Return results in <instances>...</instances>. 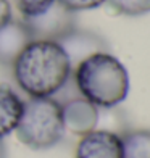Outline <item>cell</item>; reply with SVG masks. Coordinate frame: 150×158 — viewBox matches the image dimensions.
Instances as JSON below:
<instances>
[{
  "label": "cell",
  "mask_w": 150,
  "mask_h": 158,
  "mask_svg": "<svg viewBox=\"0 0 150 158\" xmlns=\"http://www.w3.org/2000/svg\"><path fill=\"white\" fill-rule=\"evenodd\" d=\"M73 74L68 55L58 42L32 40L13 63L19 89L32 97H55Z\"/></svg>",
  "instance_id": "cell-1"
},
{
  "label": "cell",
  "mask_w": 150,
  "mask_h": 158,
  "mask_svg": "<svg viewBox=\"0 0 150 158\" xmlns=\"http://www.w3.org/2000/svg\"><path fill=\"white\" fill-rule=\"evenodd\" d=\"M79 95L97 108H115L129 94V74L124 64L108 52L87 56L74 68Z\"/></svg>",
  "instance_id": "cell-2"
},
{
  "label": "cell",
  "mask_w": 150,
  "mask_h": 158,
  "mask_svg": "<svg viewBox=\"0 0 150 158\" xmlns=\"http://www.w3.org/2000/svg\"><path fill=\"white\" fill-rule=\"evenodd\" d=\"M61 103L55 97H32L24 102L16 127L18 139L32 150H47L65 135Z\"/></svg>",
  "instance_id": "cell-3"
},
{
  "label": "cell",
  "mask_w": 150,
  "mask_h": 158,
  "mask_svg": "<svg viewBox=\"0 0 150 158\" xmlns=\"http://www.w3.org/2000/svg\"><path fill=\"white\" fill-rule=\"evenodd\" d=\"M34 40L60 42L65 35L76 29V13L68 10L58 0L48 6L40 15L23 18Z\"/></svg>",
  "instance_id": "cell-4"
},
{
  "label": "cell",
  "mask_w": 150,
  "mask_h": 158,
  "mask_svg": "<svg viewBox=\"0 0 150 158\" xmlns=\"http://www.w3.org/2000/svg\"><path fill=\"white\" fill-rule=\"evenodd\" d=\"M76 158H123V140L118 132L94 129L81 135Z\"/></svg>",
  "instance_id": "cell-5"
},
{
  "label": "cell",
  "mask_w": 150,
  "mask_h": 158,
  "mask_svg": "<svg viewBox=\"0 0 150 158\" xmlns=\"http://www.w3.org/2000/svg\"><path fill=\"white\" fill-rule=\"evenodd\" d=\"M61 113L65 131L79 135V137L94 131L98 126L100 108H97L94 103H90L89 100H85L81 95L61 102Z\"/></svg>",
  "instance_id": "cell-6"
},
{
  "label": "cell",
  "mask_w": 150,
  "mask_h": 158,
  "mask_svg": "<svg viewBox=\"0 0 150 158\" xmlns=\"http://www.w3.org/2000/svg\"><path fill=\"white\" fill-rule=\"evenodd\" d=\"M58 44L68 55V60L73 69L90 55L98 52H108V44L102 35L92 31L77 29V27L71 31L68 35H65Z\"/></svg>",
  "instance_id": "cell-7"
},
{
  "label": "cell",
  "mask_w": 150,
  "mask_h": 158,
  "mask_svg": "<svg viewBox=\"0 0 150 158\" xmlns=\"http://www.w3.org/2000/svg\"><path fill=\"white\" fill-rule=\"evenodd\" d=\"M32 35L23 19H10L0 27V64L13 66L19 53L32 42Z\"/></svg>",
  "instance_id": "cell-8"
},
{
  "label": "cell",
  "mask_w": 150,
  "mask_h": 158,
  "mask_svg": "<svg viewBox=\"0 0 150 158\" xmlns=\"http://www.w3.org/2000/svg\"><path fill=\"white\" fill-rule=\"evenodd\" d=\"M24 102L8 85H0V139L16 131Z\"/></svg>",
  "instance_id": "cell-9"
},
{
  "label": "cell",
  "mask_w": 150,
  "mask_h": 158,
  "mask_svg": "<svg viewBox=\"0 0 150 158\" xmlns=\"http://www.w3.org/2000/svg\"><path fill=\"white\" fill-rule=\"evenodd\" d=\"M123 158H150V129H132L121 134Z\"/></svg>",
  "instance_id": "cell-10"
},
{
  "label": "cell",
  "mask_w": 150,
  "mask_h": 158,
  "mask_svg": "<svg viewBox=\"0 0 150 158\" xmlns=\"http://www.w3.org/2000/svg\"><path fill=\"white\" fill-rule=\"evenodd\" d=\"M116 11L127 16H140L150 11V0H106Z\"/></svg>",
  "instance_id": "cell-11"
},
{
  "label": "cell",
  "mask_w": 150,
  "mask_h": 158,
  "mask_svg": "<svg viewBox=\"0 0 150 158\" xmlns=\"http://www.w3.org/2000/svg\"><path fill=\"white\" fill-rule=\"evenodd\" d=\"M55 0H16V6L23 18H31L45 11Z\"/></svg>",
  "instance_id": "cell-12"
},
{
  "label": "cell",
  "mask_w": 150,
  "mask_h": 158,
  "mask_svg": "<svg viewBox=\"0 0 150 158\" xmlns=\"http://www.w3.org/2000/svg\"><path fill=\"white\" fill-rule=\"evenodd\" d=\"M61 5H65L71 11H85V10H95L102 6L106 0H58Z\"/></svg>",
  "instance_id": "cell-13"
},
{
  "label": "cell",
  "mask_w": 150,
  "mask_h": 158,
  "mask_svg": "<svg viewBox=\"0 0 150 158\" xmlns=\"http://www.w3.org/2000/svg\"><path fill=\"white\" fill-rule=\"evenodd\" d=\"M11 18H13V13H11L10 2L8 0H0V27L8 23Z\"/></svg>",
  "instance_id": "cell-14"
},
{
  "label": "cell",
  "mask_w": 150,
  "mask_h": 158,
  "mask_svg": "<svg viewBox=\"0 0 150 158\" xmlns=\"http://www.w3.org/2000/svg\"><path fill=\"white\" fill-rule=\"evenodd\" d=\"M0 158H6V145L3 139H0Z\"/></svg>",
  "instance_id": "cell-15"
}]
</instances>
